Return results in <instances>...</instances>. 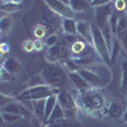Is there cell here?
Masks as SVG:
<instances>
[{"mask_svg": "<svg viewBox=\"0 0 127 127\" xmlns=\"http://www.w3.org/2000/svg\"><path fill=\"white\" fill-rule=\"evenodd\" d=\"M61 1L65 3V4H67V5H70V1H71V0H61Z\"/></svg>", "mask_w": 127, "mask_h": 127, "instance_id": "cell-45", "label": "cell"}, {"mask_svg": "<svg viewBox=\"0 0 127 127\" xmlns=\"http://www.w3.org/2000/svg\"><path fill=\"white\" fill-rule=\"evenodd\" d=\"M42 76L45 78L46 84L50 87L62 89H67V84H71L69 80V74L62 67L61 64H48L42 70Z\"/></svg>", "mask_w": 127, "mask_h": 127, "instance_id": "cell-2", "label": "cell"}, {"mask_svg": "<svg viewBox=\"0 0 127 127\" xmlns=\"http://www.w3.org/2000/svg\"><path fill=\"white\" fill-rule=\"evenodd\" d=\"M61 89L50 87L47 84L39 85L34 88H28L24 89L19 95H17V100H37V99H47L51 95H57Z\"/></svg>", "mask_w": 127, "mask_h": 127, "instance_id": "cell-3", "label": "cell"}, {"mask_svg": "<svg viewBox=\"0 0 127 127\" xmlns=\"http://www.w3.org/2000/svg\"><path fill=\"white\" fill-rule=\"evenodd\" d=\"M122 51H125V50H123V47H122V45H121V42L116 38V36H114L113 45H112V50H111V61H112V62H116V60L118 59V56L122 54Z\"/></svg>", "mask_w": 127, "mask_h": 127, "instance_id": "cell-25", "label": "cell"}, {"mask_svg": "<svg viewBox=\"0 0 127 127\" xmlns=\"http://www.w3.org/2000/svg\"><path fill=\"white\" fill-rule=\"evenodd\" d=\"M9 1H10V0H1V3H3V4H5V3H9Z\"/></svg>", "mask_w": 127, "mask_h": 127, "instance_id": "cell-46", "label": "cell"}, {"mask_svg": "<svg viewBox=\"0 0 127 127\" xmlns=\"http://www.w3.org/2000/svg\"><path fill=\"white\" fill-rule=\"evenodd\" d=\"M126 14H127V12H126Z\"/></svg>", "mask_w": 127, "mask_h": 127, "instance_id": "cell-48", "label": "cell"}, {"mask_svg": "<svg viewBox=\"0 0 127 127\" xmlns=\"http://www.w3.org/2000/svg\"><path fill=\"white\" fill-rule=\"evenodd\" d=\"M57 104V95H51L46 99V113H45V125L48 122V118L52 113V111L55 109Z\"/></svg>", "mask_w": 127, "mask_h": 127, "instance_id": "cell-23", "label": "cell"}, {"mask_svg": "<svg viewBox=\"0 0 127 127\" xmlns=\"http://www.w3.org/2000/svg\"><path fill=\"white\" fill-rule=\"evenodd\" d=\"M60 64L62 65V67L66 70V72H76V71L80 70V65L71 57H67L65 60H62Z\"/></svg>", "mask_w": 127, "mask_h": 127, "instance_id": "cell-24", "label": "cell"}, {"mask_svg": "<svg viewBox=\"0 0 127 127\" xmlns=\"http://www.w3.org/2000/svg\"><path fill=\"white\" fill-rule=\"evenodd\" d=\"M113 1L114 0H90V5H92V8H97V6H102V5H107Z\"/></svg>", "mask_w": 127, "mask_h": 127, "instance_id": "cell-40", "label": "cell"}, {"mask_svg": "<svg viewBox=\"0 0 127 127\" xmlns=\"http://www.w3.org/2000/svg\"><path fill=\"white\" fill-rule=\"evenodd\" d=\"M79 108H70V109H65V117L69 118V120H72V121H78V116H79V112H78Z\"/></svg>", "mask_w": 127, "mask_h": 127, "instance_id": "cell-34", "label": "cell"}, {"mask_svg": "<svg viewBox=\"0 0 127 127\" xmlns=\"http://www.w3.org/2000/svg\"><path fill=\"white\" fill-rule=\"evenodd\" d=\"M46 57H42L41 55H34L32 57L29 61H28V71L32 74V75H34V74H38V72H42L48 64H46Z\"/></svg>", "mask_w": 127, "mask_h": 127, "instance_id": "cell-11", "label": "cell"}, {"mask_svg": "<svg viewBox=\"0 0 127 127\" xmlns=\"http://www.w3.org/2000/svg\"><path fill=\"white\" fill-rule=\"evenodd\" d=\"M43 1L52 12L60 15L61 18H74L75 15V12L71 9V6L62 3L61 0H43Z\"/></svg>", "mask_w": 127, "mask_h": 127, "instance_id": "cell-6", "label": "cell"}, {"mask_svg": "<svg viewBox=\"0 0 127 127\" xmlns=\"http://www.w3.org/2000/svg\"><path fill=\"white\" fill-rule=\"evenodd\" d=\"M45 46H46V43H45L43 39H34V51L41 52L45 48Z\"/></svg>", "mask_w": 127, "mask_h": 127, "instance_id": "cell-41", "label": "cell"}, {"mask_svg": "<svg viewBox=\"0 0 127 127\" xmlns=\"http://www.w3.org/2000/svg\"><path fill=\"white\" fill-rule=\"evenodd\" d=\"M121 90L126 94L127 93V60L122 65V78H121Z\"/></svg>", "mask_w": 127, "mask_h": 127, "instance_id": "cell-29", "label": "cell"}, {"mask_svg": "<svg viewBox=\"0 0 127 127\" xmlns=\"http://www.w3.org/2000/svg\"><path fill=\"white\" fill-rule=\"evenodd\" d=\"M126 95H127V93H126Z\"/></svg>", "mask_w": 127, "mask_h": 127, "instance_id": "cell-47", "label": "cell"}, {"mask_svg": "<svg viewBox=\"0 0 127 127\" xmlns=\"http://www.w3.org/2000/svg\"><path fill=\"white\" fill-rule=\"evenodd\" d=\"M20 8H22V5L19 4H15V3H5V4H1L0 5V9H1V12L6 13V14H13V13H17L20 10Z\"/></svg>", "mask_w": 127, "mask_h": 127, "instance_id": "cell-28", "label": "cell"}, {"mask_svg": "<svg viewBox=\"0 0 127 127\" xmlns=\"http://www.w3.org/2000/svg\"><path fill=\"white\" fill-rule=\"evenodd\" d=\"M6 127H33L32 126V123L27 120V118H22V120H19V121H17V122H13V123H8V125H5Z\"/></svg>", "mask_w": 127, "mask_h": 127, "instance_id": "cell-32", "label": "cell"}, {"mask_svg": "<svg viewBox=\"0 0 127 127\" xmlns=\"http://www.w3.org/2000/svg\"><path fill=\"white\" fill-rule=\"evenodd\" d=\"M14 100H17V99H14L13 97H10V95H6L5 93L0 94V105H1V107H4V105L12 103V102H14Z\"/></svg>", "mask_w": 127, "mask_h": 127, "instance_id": "cell-38", "label": "cell"}, {"mask_svg": "<svg viewBox=\"0 0 127 127\" xmlns=\"http://www.w3.org/2000/svg\"><path fill=\"white\" fill-rule=\"evenodd\" d=\"M78 108L94 118H104L107 116L109 100L104 92L97 88H92L84 93L75 95Z\"/></svg>", "mask_w": 127, "mask_h": 127, "instance_id": "cell-1", "label": "cell"}, {"mask_svg": "<svg viewBox=\"0 0 127 127\" xmlns=\"http://www.w3.org/2000/svg\"><path fill=\"white\" fill-rule=\"evenodd\" d=\"M67 74H69L70 83L72 84V87L76 89L78 93H84V92L92 89V87L89 85V83L80 75L79 71H76V72H67Z\"/></svg>", "mask_w": 127, "mask_h": 127, "instance_id": "cell-10", "label": "cell"}, {"mask_svg": "<svg viewBox=\"0 0 127 127\" xmlns=\"http://www.w3.org/2000/svg\"><path fill=\"white\" fill-rule=\"evenodd\" d=\"M79 39H80V37L78 34H65V37H64V42H65L66 45H69L70 47Z\"/></svg>", "mask_w": 127, "mask_h": 127, "instance_id": "cell-37", "label": "cell"}, {"mask_svg": "<svg viewBox=\"0 0 127 127\" xmlns=\"http://www.w3.org/2000/svg\"><path fill=\"white\" fill-rule=\"evenodd\" d=\"M123 113H125V109L122 108L120 102H117V100H111L109 102L108 111H107V116L109 117V120H112L114 122H118V121L122 120Z\"/></svg>", "mask_w": 127, "mask_h": 127, "instance_id": "cell-13", "label": "cell"}, {"mask_svg": "<svg viewBox=\"0 0 127 127\" xmlns=\"http://www.w3.org/2000/svg\"><path fill=\"white\" fill-rule=\"evenodd\" d=\"M62 118H65V109H64L61 105L57 103L56 107H55V109L52 111V113H51V116H50V118H48V122H47V123L56 122V121L62 120ZM47 123H46V125H47Z\"/></svg>", "mask_w": 127, "mask_h": 127, "instance_id": "cell-26", "label": "cell"}, {"mask_svg": "<svg viewBox=\"0 0 127 127\" xmlns=\"http://www.w3.org/2000/svg\"><path fill=\"white\" fill-rule=\"evenodd\" d=\"M0 78H1V81L6 83V81H14V80L17 79V75H15V74H12V72L6 71L4 67H1V74H0Z\"/></svg>", "mask_w": 127, "mask_h": 127, "instance_id": "cell-31", "label": "cell"}, {"mask_svg": "<svg viewBox=\"0 0 127 127\" xmlns=\"http://www.w3.org/2000/svg\"><path fill=\"white\" fill-rule=\"evenodd\" d=\"M57 103L61 105L64 109H70V108H78L76 99L75 97L69 92V89L62 88L60 93L57 94Z\"/></svg>", "mask_w": 127, "mask_h": 127, "instance_id": "cell-9", "label": "cell"}, {"mask_svg": "<svg viewBox=\"0 0 127 127\" xmlns=\"http://www.w3.org/2000/svg\"><path fill=\"white\" fill-rule=\"evenodd\" d=\"M45 84H46V80L42 76V74H34V75H31V78L26 81V89L45 85Z\"/></svg>", "mask_w": 127, "mask_h": 127, "instance_id": "cell-22", "label": "cell"}, {"mask_svg": "<svg viewBox=\"0 0 127 127\" xmlns=\"http://www.w3.org/2000/svg\"><path fill=\"white\" fill-rule=\"evenodd\" d=\"M67 57H70V46L65 42H59L55 46L48 47L46 52V60L48 64H59Z\"/></svg>", "mask_w": 127, "mask_h": 127, "instance_id": "cell-5", "label": "cell"}, {"mask_svg": "<svg viewBox=\"0 0 127 127\" xmlns=\"http://www.w3.org/2000/svg\"><path fill=\"white\" fill-rule=\"evenodd\" d=\"M23 51L27 52V54H31V52H33L34 51V41H32V39H26L23 42Z\"/></svg>", "mask_w": 127, "mask_h": 127, "instance_id": "cell-35", "label": "cell"}, {"mask_svg": "<svg viewBox=\"0 0 127 127\" xmlns=\"http://www.w3.org/2000/svg\"><path fill=\"white\" fill-rule=\"evenodd\" d=\"M45 127H81V123L79 121H72V120H69L65 117L56 122L47 123V125H45Z\"/></svg>", "mask_w": 127, "mask_h": 127, "instance_id": "cell-20", "label": "cell"}, {"mask_svg": "<svg viewBox=\"0 0 127 127\" xmlns=\"http://www.w3.org/2000/svg\"><path fill=\"white\" fill-rule=\"evenodd\" d=\"M12 3H15V4H19V5H22V3H23V0H10Z\"/></svg>", "mask_w": 127, "mask_h": 127, "instance_id": "cell-44", "label": "cell"}, {"mask_svg": "<svg viewBox=\"0 0 127 127\" xmlns=\"http://www.w3.org/2000/svg\"><path fill=\"white\" fill-rule=\"evenodd\" d=\"M23 116L20 114H14V113H8V112H1V121H3V127H5V125L8 123H13L17 122L19 120H22Z\"/></svg>", "mask_w": 127, "mask_h": 127, "instance_id": "cell-27", "label": "cell"}, {"mask_svg": "<svg viewBox=\"0 0 127 127\" xmlns=\"http://www.w3.org/2000/svg\"><path fill=\"white\" fill-rule=\"evenodd\" d=\"M1 67H4L6 71L12 72V74H15V75H18V72L20 71V69H22V65H20V61L14 57V56H8L6 59L3 60V65Z\"/></svg>", "mask_w": 127, "mask_h": 127, "instance_id": "cell-15", "label": "cell"}, {"mask_svg": "<svg viewBox=\"0 0 127 127\" xmlns=\"http://www.w3.org/2000/svg\"><path fill=\"white\" fill-rule=\"evenodd\" d=\"M92 33H93V47L97 51L98 56L105 64L111 62V50L103 37L102 29L97 24H92Z\"/></svg>", "mask_w": 127, "mask_h": 127, "instance_id": "cell-4", "label": "cell"}, {"mask_svg": "<svg viewBox=\"0 0 127 127\" xmlns=\"http://www.w3.org/2000/svg\"><path fill=\"white\" fill-rule=\"evenodd\" d=\"M0 50H1V56H5L10 51V46L6 43V42H4V43H1V46H0Z\"/></svg>", "mask_w": 127, "mask_h": 127, "instance_id": "cell-42", "label": "cell"}, {"mask_svg": "<svg viewBox=\"0 0 127 127\" xmlns=\"http://www.w3.org/2000/svg\"><path fill=\"white\" fill-rule=\"evenodd\" d=\"M126 28H127V14L123 13L121 15V18H120V23H118V27H117V32H121V31H123ZM117 32H116V33H117Z\"/></svg>", "mask_w": 127, "mask_h": 127, "instance_id": "cell-39", "label": "cell"}, {"mask_svg": "<svg viewBox=\"0 0 127 127\" xmlns=\"http://www.w3.org/2000/svg\"><path fill=\"white\" fill-rule=\"evenodd\" d=\"M45 43H46V46H47V47H52V46H55L56 43H59V36H57L56 33L47 36V38L45 39Z\"/></svg>", "mask_w": 127, "mask_h": 127, "instance_id": "cell-36", "label": "cell"}, {"mask_svg": "<svg viewBox=\"0 0 127 127\" xmlns=\"http://www.w3.org/2000/svg\"><path fill=\"white\" fill-rule=\"evenodd\" d=\"M94 9H95V13H94L95 14V23L94 24H97L102 29L104 26H107L109 23V18L114 10L113 3H109L107 5H102V6H97Z\"/></svg>", "mask_w": 127, "mask_h": 127, "instance_id": "cell-7", "label": "cell"}, {"mask_svg": "<svg viewBox=\"0 0 127 127\" xmlns=\"http://www.w3.org/2000/svg\"><path fill=\"white\" fill-rule=\"evenodd\" d=\"M116 38L121 42L125 52H127V28L121 31V32H117V33H116Z\"/></svg>", "mask_w": 127, "mask_h": 127, "instance_id": "cell-30", "label": "cell"}, {"mask_svg": "<svg viewBox=\"0 0 127 127\" xmlns=\"http://www.w3.org/2000/svg\"><path fill=\"white\" fill-rule=\"evenodd\" d=\"M122 122L123 123H127V109L125 111V113H123V117H122Z\"/></svg>", "mask_w": 127, "mask_h": 127, "instance_id": "cell-43", "label": "cell"}, {"mask_svg": "<svg viewBox=\"0 0 127 127\" xmlns=\"http://www.w3.org/2000/svg\"><path fill=\"white\" fill-rule=\"evenodd\" d=\"M32 112L36 117L45 125V113H46V99L32 100Z\"/></svg>", "mask_w": 127, "mask_h": 127, "instance_id": "cell-16", "label": "cell"}, {"mask_svg": "<svg viewBox=\"0 0 127 127\" xmlns=\"http://www.w3.org/2000/svg\"><path fill=\"white\" fill-rule=\"evenodd\" d=\"M79 74L89 83V85H90L92 88H97V89H102V88H103L102 80L98 78L97 74H94V72H93L92 70H89L88 67H80Z\"/></svg>", "mask_w": 127, "mask_h": 127, "instance_id": "cell-12", "label": "cell"}, {"mask_svg": "<svg viewBox=\"0 0 127 127\" xmlns=\"http://www.w3.org/2000/svg\"><path fill=\"white\" fill-rule=\"evenodd\" d=\"M13 28H14V20L10 18V15H3L0 18V31H1V34L4 37L12 33Z\"/></svg>", "mask_w": 127, "mask_h": 127, "instance_id": "cell-19", "label": "cell"}, {"mask_svg": "<svg viewBox=\"0 0 127 127\" xmlns=\"http://www.w3.org/2000/svg\"><path fill=\"white\" fill-rule=\"evenodd\" d=\"M88 46H89V43H87L85 41H83L80 38L79 41H76L75 43L70 47V57L74 59V60L79 59L84 54V52H85V50L88 48Z\"/></svg>", "mask_w": 127, "mask_h": 127, "instance_id": "cell-17", "label": "cell"}, {"mask_svg": "<svg viewBox=\"0 0 127 127\" xmlns=\"http://www.w3.org/2000/svg\"><path fill=\"white\" fill-rule=\"evenodd\" d=\"M85 67H88L89 70H92L94 74H97L98 75V78L102 80V84H103V88L104 87H107L108 84L112 81V71H111V69L105 65L104 62H94V64H92V65H88V66H85Z\"/></svg>", "mask_w": 127, "mask_h": 127, "instance_id": "cell-8", "label": "cell"}, {"mask_svg": "<svg viewBox=\"0 0 127 127\" xmlns=\"http://www.w3.org/2000/svg\"><path fill=\"white\" fill-rule=\"evenodd\" d=\"M62 31L65 34H78V22L74 18H62Z\"/></svg>", "mask_w": 127, "mask_h": 127, "instance_id": "cell-18", "label": "cell"}, {"mask_svg": "<svg viewBox=\"0 0 127 127\" xmlns=\"http://www.w3.org/2000/svg\"><path fill=\"white\" fill-rule=\"evenodd\" d=\"M70 6L75 13H80V12H87L88 9L92 8L89 0H71L70 1Z\"/></svg>", "mask_w": 127, "mask_h": 127, "instance_id": "cell-21", "label": "cell"}, {"mask_svg": "<svg viewBox=\"0 0 127 127\" xmlns=\"http://www.w3.org/2000/svg\"><path fill=\"white\" fill-rule=\"evenodd\" d=\"M113 6H114V10L121 12V13H125L126 9H127V3H126V0H114Z\"/></svg>", "mask_w": 127, "mask_h": 127, "instance_id": "cell-33", "label": "cell"}, {"mask_svg": "<svg viewBox=\"0 0 127 127\" xmlns=\"http://www.w3.org/2000/svg\"><path fill=\"white\" fill-rule=\"evenodd\" d=\"M78 36L85 41L87 43L93 45V33H92V26L88 22H84V20H80L78 22Z\"/></svg>", "mask_w": 127, "mask_h": 127, "instance_id": "cell-14", "label": "cell"}]
</instances>
